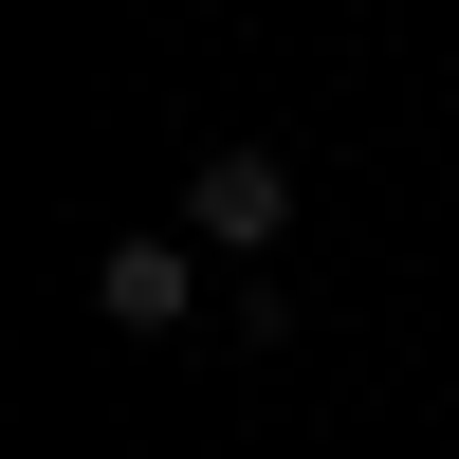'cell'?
Here are the masks:
<instances>
[{
    "mask_svg": "<svg viewBox=\"0 0 459 459\" xmlns=\"http://www.w3.org/2000/svg\"><path fill=\"white\" fill-rule=\"evenodd\" d=\"M184 239L203 257H276L294 239V166L276 147H203V166H184Z\"/></svg>",
    "mask_w": 459,
    "mask_h": 459,
    "instance_id": "6da1fadb",
    "label": "cell"
},
{
    "mask_svg": "<svg viewBox=\"0 0 459 459\" xmlns=\"http://www.w3.org/2000/svg\"><path fill=\"white\" fill-rule=\"evenodd\" d=\"M184 294H203V239H110L92 257V313L110 331H184Z\"/></svg>",
    "mask_w": 459,
    "mask_h": 459,
    "instance_id": "7a4b0ae2",
    "label": "cell"
}]
</instances>
